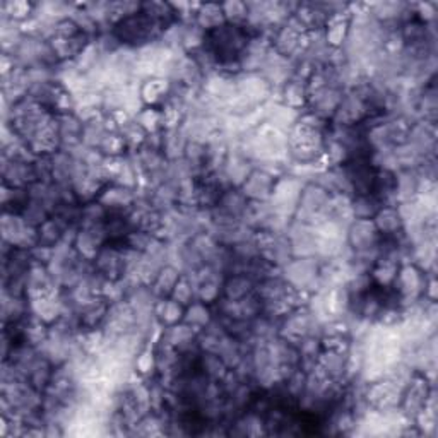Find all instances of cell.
Masks as SVG:
<instances>
[{
  "label": "cell",
  "instance_id": "7a4b0ae2",
  "mask_svg": "<svg viewBox=\"0 0 438 438\" xmlns=\"http://www.w3.org/2000/svg\"><path fill=\"white\" fill-rule=\"evenodd\" d=\"M223 6L224 19L228 24L233 26H245L248 19V7L245 2H228L221 3Z\"/></svg>",
  "mask_w": 438,
  "mask_h": 438
},
{
  "label": "cell",
  "instance_id": "6da1fadb",
  "mask_svg": "<svg viewBox=\"0 0 438 438\" xmlns=\"http://www.w3.org/2000/svg\"><path fill=\"white\" fill-rule=\"evenodd\" d=\"M194 23L204 33L223 26V24H226L223 6H221V3H206V6H201L197 14H195Z\"/></svg>",
  "mask_w": 438,
  "mask_h": 438
}]
</instances>
